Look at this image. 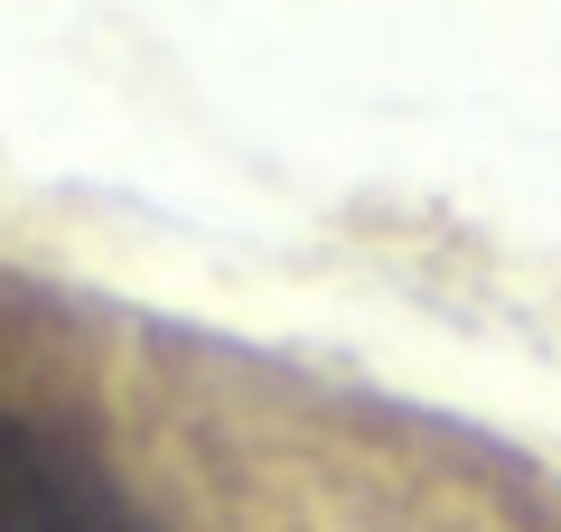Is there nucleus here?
I'll use <instances>...</instances> for the list:
<instances>
[{"mask_svg":"<svg viewBox=\"0 0 561 532\" xmlns=\"http://www.w3.org/2000/svg\"><path fill=\"white\" fill-rule=\"evenodd\" d=\"M0 532H150L122 486L57 430L0 412Z\"/></svg>","mask_w":561,"mask_h":532,"instance_id":"obj_1","label":"nucleus"}]
</instances>
